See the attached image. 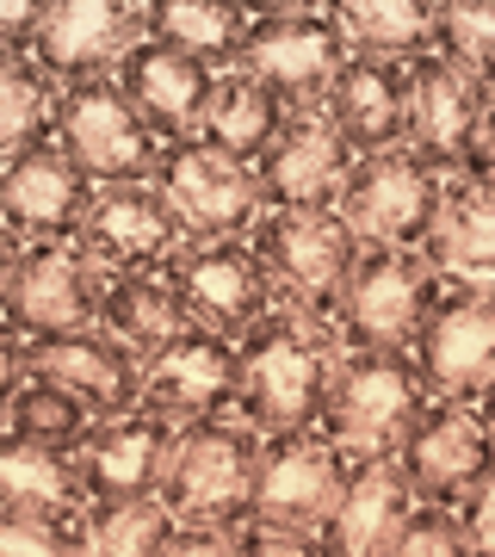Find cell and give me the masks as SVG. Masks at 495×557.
Listing matches in <instances>:
<instances>
[{
  "label": "cell",
  "mask_w": 495,
  "mask_h": 557,
  "mask_svg": "<svg viewBox=\"0 0 495 557\" xmlns=\"http://www.w3.org/2000/svg\"><path fill=\"white\" fill-rule=\"evenodd\" d=\"M341 354L347 347H341V335L329 322H310L297 310H273L260 329H248L236 341V359H242L236 421H248L260 440L317 428Z\"/></svg>",
  "instance_id": "6da1fadb"
},
{
  "label": "cell",
  "mask_w": 495,
  "mask_h": 557,
  "mask_svg": "<svg viewBox=\"0 0 495 557\" xmlns=\"http://www.w3.org/2000/svg\"><path fill=\"white\" fill-rule=\"evenodd\" d=\"M248 248L273 278L279 310H297V317L335 329L354 267L366 255V242L347 230L341 211H260V223L248 230Z\"/></svg>",
  "instance_id": "7a4b0ae2"
},
{
  "label": "cell",
  "mask_w": 495,
  "mask_h": 557,
  "mask_svg": "<svg viewBox=\"0 0 495 557\" xmlns=\"http://www.w3.org/2000/svg\"><path fill=\"white\" fill-rule=\"evenodd\" d=\"M347 57L354 50L341 38L335 0H248V38H242L236 69L255 75L267 94H279L292 112L329 100Z\"/></svg>",
  "instance_id": "3957f363"
},
{
  "label": "cell",
  "mask_w": 495,
  "mask_h": 557,
  "mask_svg": "<svg viewBox=\"0 0 495 557\" xmlns=\"http://www.w3.org/2000/svg\"><path fill=\"white\" fill-rule=\"evenodd\" d=\"M255 465H260V434L236 416L193 421L174 434V458L161 478V508L180 527H248L255 508Z\"/></svg>",
  "instance_id": "277c9868"
},
{
  "label": "cell",
  "mask_w": 495,
  "mask_h": 557,
  "mask_svg": "<svg viewBox=\"0 0 495 557\" xmlns=\"http://www.w3.org/2000/svg\"><path fill=\"white\" fill-rule=\"evenodd\" d=\"M446 273L416 248H366L341 304L335 335L347 354H409L428 317L440 310Z\"/></svg>",
  "instance_id": "5b68a950"
},
{
  "label": "cell",
  "mask_w": 495,
  "mask_h": 557,
  "mask_svg": "<svg viewBox=\"0 0 495 557\" xmlns=\"http://www.w3.org/2000/svg\"><path fill=\"white\" fill-rule=\"evenodd\" d=\"M421 409H428V391L409 354H341L317 428L347 458H396Z\"/></svg>",
  "instance_id": "8992f818"
},
{
  "label": "cell",
  "mask_w": 495,
  "mask_h": 557,
  "mask_svg": "<svg viewBox=\"0 0 495 557\" xmlns=\"http://www.w3.org/2000/svg\"><path fill=\"white\" fill-rule=\"evenodd\" d=\"M440 199H446V174L403 143V149H378V156L354 161L335 211L366 248H416L421 255L440 223Z\"/></svg>",
  "instance_id": "52a82bcc"
},
{
  "label": "cell",
  "mask_w": 495,
  "mask_h": 557,
  "mask_svg": "<svg viewBox=\"0 0 495 557\" xmlns=\"http://www.w3.org/2000/svg\"><path fill=\"white\" fill-rule=\"evenodd\" d=\"M50 143L94 186H143V180H156V161H161V143L131 112V100L119 94L112 75L62 87L57 119H50Z\"/></svg>",
  "instance_id": "ba28073f"
},
{
  "label": "cell",
  "mask_w": 495,
  "mask_h": 557,
  "mask_svg": "<svg viewBox=\"0 0 495 557\" xmlns=\"http://www.w3.org/2000/svg\"><path fill=\"white\" fill-rule=\"evenodd\" d=\"M428 403H465L477 409L483 391L495 384V285H471V278L446 273L440 310L409 347Z\"/></svg>",
  "instance_id": "9c48e42d"
},
{
  "label": "cell",
  "mask_w": 495,
  "mask_h": 557,
  "mask_svg": "<svg viewBox=\"0 0 495 557\" xmlns=\"http://www.w3.org/2000/svg\"><path fill=\"white\" fill-rule=\"evenodd\" d=\"M347 483V453L322 440V428L297 434H267L255 465V508L248 527H279V533H322L329 508Z\"/></svg>",
  "instance_id": "30bf717a"
},
{
  "label": "cell",
  "mask_w": 495,
  "mask_h": 557,
  "mask_svg": "<svg viewBox=\"0 0 495 557\" xmlns=\"http://www.w3.org/2000/svg\"><path fill=\"white\" fill-rule=\"evenodd\" d=\"M81 248L99 260L106 278H168V267L193 248V230L156 193V180H143V186H99L94 211H87V230H81Z\"/></svg>",
  "instance_id": "8fae6325"
},
{
  "label": "cell",
  "mask_w": 495,
  "mask_h": 557,
  "mask_svg": "<svg viewBox=\"0 0 495 557\" xmlns=\"http://www.w3.org/2000/svg\"><path fill=\"white\" fill-rule=\"evenodd\" d=\"M156 193L180 211L193 242H248V230L267 211V199H260V186H255V168L205 149L198 137L161 149Z\"/></svg>",
  "instance_id": "7c38bea8"
},
{
  "label": "cell",
  "mask_w": 495,
  "mask_h": 557,
  "mask_svg": "<svg viewBox=\"0 0 495 557\" xmlns=\"http://www.w3.org/2000/svg\"><path fill=\"white\" fill-rule=\"evenodd\" d=\"M168 285H174L186 322L211 329L223 341H242L248 329H260L279 310L273 278H267V267H260V255L248 242H193L168 267Z\"/></svg>",
  "instance_id": "4fadbf2b"
},
{
  "label": "cell",
  "mask_w": 495,
  "mask_h": 557,
  "mask_svg": "<svg viewBox=\"0 0 495 557\" xmlns=\"http://www.w3.org/2000/svg\"><path fill=\"white\" fill-rule=\"evenodd\" d=\"M99 298H106L99 260L81 242H44V248H25L0 322L20 341L75 335V329H99Z\"/></svg>",
  "instance_id": "5bb4252c"
},
{
  "label": "cell",
  "mask_w": 495,
  "mask_h": 557,
  "mask_svg": "<svg viewBox=\"0 0 495 557\" xmlns=\"http://www.w3.org/2000/svg\"><path fill=\"white\" fill-rule=\"evenodd\" d=\"M396 471L409 478L416 502H428V508H458L495 471V434L465 403H428L421 421L396 446Z\"/></svg>",
  "instance_id": "9a60e30c"
},
{
  "label": "cell",
  "mask_w": 495,
  "mask_h": 557,
  "mask_svg": "<svg viewBox=\"0 0 495 557\" xmlns=\"http://www.w3.org/2000/svg\"><path fill=\"white\" fill-rule=\"evenodd\" d=\"M354 161L359 156L329 124V112L310 106V112H292V119L279 124V137L255 161V186H260V199H267V211H335L341 193H347Z\"/></svg>",
  "instance_id": "2e32d148"
},
{
  "label": "cell",
  "mask_w": 495,
  "mask_h": 557,
  "mask_svg": "<svg viewBox=\"0 0 495 557\" xmlns=\"http://www.w3.org/2000/svg\"><path fill=\"white\" fill-rule=\"evenodd\" d=\"M236 391H242L236 341L211 335V329H186L161 354L143 359V409L174 421V428L236 416Z\"/></svg>",
  "instance_id": "e0dca14e"
},
{
  "label": "cell",
  "mask_w": 495,
  "mask_h": 557,
  "mask_svg": "<svg viewBox=\"0 0 495 557\" xmlns=\"http://www.w3.org/2000/svg\"><path fill=\"white\" fill-rule=\"evenodd\" d=\"M94 199H99V186L62 156L57 143H38V149H25V156L0 161V223H7L25 248L81 242Z\"/></svg>",
  "instance_id": "ac0fdd59"
},
{
  "label": "cell",
  "mask_w": 495,
  "mask_h": 557,
  "mask_svg": "<svg viewBox=\"0 0 495 557\" xmlns=\"http://www.w3.org/2000/svg\"><path fill=\"white\" fill-rule=\"evenodd\" d=\"M143 44V0H50L38 32V69L57 87L106 81Z\"/></svg>",
  "instance_id": "d6986e66"
},
{
  "label": "cell",
  "mask_w": 495,
  "mask_h": 557,
  "mask_svg": "<svg viewBox=\"0 0 495 557\" xmlns=\"http://www.w3.org/2000/svg\"><path fill=\"white\" fill-rule=\"evenodd\" d=\"M174 421L149 416V409H131V416L99 421L87 446L75 453L81 490H87V508H112V502H149L161 496V478H168V458H174Z\"/></svg>",
  "instance_id": "ffe728a7"
},
{
  "label": "cell",
  "mask_w": 495,
  "mask_h": 557,
  "mask_svg": "<svg viewBox=\"0 0 495 557\" xmlns=\"http://www.w3.org/2000/svg\"><path fill=\"white\" fill-rule=\"evenodd\" d=\"M25 372L32 379L62 384L69 397H81L99 421L143 409V359L112 341L106 329H75V335L25 341Z\"/></svg>",
  "instance_id": "44dd1931"
},
{
  "label": "cell",
  "mask_w": 495,
  "mask_h": 557,
  "mask_svg": "<svg viewBox=\"0 0 495 557\" xmlns=\"http://www.w3.org/2000/svg\"><path fill=\"white\" fill-rule=\"evenodd\" d=\"M112 81H119V94L131 100V112L149 124V137L168 149V143L198 137V119H205V100H211V87H218V69H205V62L168 50V44L143 38L137 50L112 69Z\"/></svg>",
  "instance_id": "7402d4cb"
},
{
  "label": "cell",
  "mask_w": 495,
  "mask_h": 557,
  "mask_svg": "<svg viewBox=\"0 0 495 557\" xmlns=\"http://www.w3.org/2000/svg\"><path fill=\"white\" fill-rule=\"evenodd\" d=\"M409 515H416V490L396 471V458H347V483L317 545L322 557H391Z\"/></svg>",
  "instance_id": "603a6c76"
},
{
  "label": "cell",
  "mask_w": 495,
  "mask_h": 557,
  "mask_svg": "<svg viewBox=\"0 0 495 557\" xmlns=\"http://www.w3.org/2000/svg\"><path fill=\"white\" fill-rule=\"evenodd\" d=\"M483 87L465 81L446 57H416L409 62V149L421 161H434L440 174L453 180L465 168L477 143V124H483Z\"/></svg>",
  "instance_id": "cb8c5ba5"
},
{
  "label": "cell",
  "mask_w": 495,
  "mask_h": 557,
  "mask_svg": "<svg viewBox=\"0 0 495 557\" xmlns=\"http://www.w3.org/2000/svg\"><path fill=\"white\" fill-rule=\"evenodd\" d=\"M329 124H335L354 156H378V149H403L409 137V62L396 57H347L335 75L329 100H322Z\"/></svg>",
  "instance_id": "d4e9b609"
},
{
  "label": "cell",
  "mask_w": 495,
  "mask_h": 557,
  "mask_svg": "<svg viewBox=\"0 0 495 557\" xmlns=\"http://www.w3.org/2000/svg\"><path fill=\"white\" fill-rule=\"evenodd\" d=\"M0 508L81 527L87 490H81L75 453H50V446H32L20 434H0Z\"/></svg>",
  "instance_id": "484cf974"
},
{
  "label": "cell",
  "mask_w": 495,
  "mask_h": 557,
  "mask_svg": "<svg viewBox=\"0 0 495 557\" xmlns=\"http://www.w3.org/2000/svg\"><path fill=\"white\" fill-rule=\"evenodd\" d=\"M285 119H292V106L279 100V94H267L242 69H223L218 87H211V100H205V119H198V143L230 156V161H242V168H255Z\"/></svg>",
  "instance_id": "4316f807"
},
{
  "label": "cell",
  "mask_w": 495,
  "mask_h": 557,
  "mask_svg": "<svg viewBox=\"0 0 495 557\" xmlns=\"http://www.w3.org/2000/svg\"><path fill=\"white\" fill-rule=\"evenodd\" d=\"M143 38L223 75L236 69L242 38H248V0H143Z\"/></svg>",
  "instance_id": "83f0119b"
},
{
  "label": "cell",
  "mask_w": 495,
  "mask_h": 557,
  "mask_svg": "<svg viewBox=\"0 0 495 557\" xmlns=\"http://www.w3.org/2000/svg\"><path fill=\"white\" fill-rule=\"evenodd\" d=\"M421 255L440 273L471 278V285H495V186H471V180H446L440 199V223Z\"/></svg>",
  "instance_id": "f1b7e54d"
},
{
  "label": "cell",
  "mask_w": 495,
  "mask_h": 557,
  "mask_svg": "<svg viewBox=\"0 0 495 557\" xmlns=\"http://www.w3.org/2000/svg\"><path fill=\"white\" fill-rule=\"evenodd\" d=\"M335 20L354 57L416 62V57H434L440 0H335Z\"/></svg>",
  "instance_id": "f546056e"
},
{
  "label": "cell",
  "mask_w": 495,
  "mask_h": 557,
  "mask_svg": "<svg viewBox=\"0 0 495 557\" xmlns=\"http://www.w3.org/2000/svg\"><path fill=\"white\" fill-rule=\"evenodd\" d=\"M99 329H106L112 341H124L137 359H149V354H161L168 341L186 335L193 322H186V310H180L168 278H106Z\"/></svg>",
  "instance_id": "4dcf8cb0"
},
{
  "label": "cell",
  "mask_w": 495,
  "mask_h": 557,
  "mask_svg": "<svg viewBox=\"0 0 495 557\" xmlns=\"http://www.w3.org/2000/svg\"><path fill=\"white\" fill-rule=\"evenodd\" d=\"M62 87L38 69V57H0V161L50 143Z\"/></svg>",
  "instance_id": "1f68e13d"
},
{
  "label": "cell",
  "mask_w": 495,
  "mask_h": 557,
  "mask_svg": "<svg viewBox=\"0 0 495 557\" xmlns=\"http://www.w3.org/2000/svg\"><path fill=\"white\" fill-rule=\"evenodd\" d=\"M94 428H99V416L81 397H69V391L50 384V379H25L0 434H20V440H32V446H50V453H81Z\"/></svg>",
  "instance_id": "d6a6232c"
},
{
  "label": "cell",
  "mask_w": 495,
  "mask_h": 557,
  "mask_svg": "<svg viewBox=\"0 0 495 557\" xmlns=\"http://www.w3.org/2000/svg\"><path fill=\"white\" fill-rule=\"evenodd\" d=\"M174 533H180V520L161 508V496L112 502V508H87L81 515V545H87V557H161Z\"/></svg>",
  "instance_id": "836d02e7"
},
{
  "label": "cell",
  "mask_w": 495,
  "mask_h": 557,
  "mask_svg": "<svg viewBox=\"0 0 495 557\" xmlns=\"http://www.w3.org/2000/svg\"><path fill=\"white\" fill-rule=\"evenodd\" d=\"M434 57H446L465 81L495 94V0H440Z\"/></svg>",
  "instance_id": "e575fe53"
},
{
  "label": "cell",
  "mask_w": 495,
  "mask_h": 557,
  "mask_svg": "<svg viewBox=\"0 0 495 557\" xmlns=\"http://www.w3.org/2000/svg\"><path fill=\"white\" fill-rule=\"evenodd\" d=\"M0 557H87V545H81V527H69V520L0 508Z\"/></svg>",
  "instance_id": "d590c367"
},
{
  "label": "cell",
  "mask_w": 495,
  "mask_h": 557,
  "mask_svg": "<svg viewBox=\"0 0 495 557\" xmlns=\"http://www.w3.org/2000/svg\"><path fill=\"white\" fill-rule=\"evenodd\" d=\"M391 557H471V539L458 527V508H428V502H416V515L403 520Z\"/></svg>",
  "instance_id": "8d00e7d4"
},
{
  "label": "cell",
  "mask_w": 495,
  "mask_h": 557,
  "mask_svg": "<svg viewBox=\"0 0 495 557\" xmlns=\"http://www.w3.org/2000/svg\"><path fill=\"white\" fill-rule=\"evenodd\" d=\"M50 20V0H0V57H32Z\"/></svg>",
  "instance_id": "74e56055"
},
{
  "label": "cell",
  "mask_w": 495,
  "mask_h": 557,
  "mask_svg": "<svg viewBox=\"0 0 495 557\" xmlns=\"http://www.w3.org/2000/svg\"><path fill=\"white\" fill-rule=\"evenodd\" d=\"M458 527L471 539V557H495V471L458 502Z\"/></svg>",
  "instance_id": "f35d334b"
},
{
  "label": "cell",
  "mask_w": 495,
  "mask_h": 557,
  "mask_svg": "<svg viewBox=\"0 0 495 557\" xmlns=\"http://www.w3.org/2000/svg\"><path fill=\"white\" fill-rule=\"evenodd\" d=\"M236 557H322L317 533H279V527H236Z\"/></svg>",
  "instance_id": "ab89813d"
},
{
  "label": "cell",
  "mask_w": 495,
  "mask_h": 557,
  "mask_svg": "<svg viewBox=\"0 0 495 557\" xmlns=\"http://www.w3.org/2000/svg\"><path fill=\"white\" fill-rule=\"evenodd\" d=\"M453 180H471V186H495V94L483 100V124H477V143H471V156H465V168H458Z\"/></svg>",
  "instance_id": "60d3db41"
},
{
  "label": "cell",
  "mask_w": 495,
  "mask_h": 557,
  "mask_svg": "<svg viewBox=\"0 0 495 557\" xmlns=\"http://www.w3.org/2000/svg\"><path fill=\"white\" fill-rule=\"evenodd\" d=\"M161 557H236V533H223V527H180Z\"/></svg>",
  "instance_id": "b9f144b4"
},
{
  "label": "cell",
  "mask_w": 495,
  "mask_h": 557,
  "mask_svg": "<svg viewBox=\"0 0 495 557\" xmlns=\"http://www.w3.org/2000/svg\"><path fill=\"white\" fill-rule=\"evenodd\" d=\"M25 379H32V372H25V341L0 322V428H7V409H13Z\"/></svg>",
  "instance_id": "7bdbcfd3"
},
{
  "label": "cell",
  "mask_w": 495,
  "mask_h": 557,
  "mask_svg": "<svg viewBox=\"0 0 495 557\" xmlns=\"http://www.w3.org/2000/svg\"><path fill=\"white\" fill-rule=\"evenodd\" d=\"M20 260H25V242L0 223V310H7V292H13V278H20Z\"/></svg>",
  "instance_id": "ee69618b"
},
{
  "label": "cell",
  "mask_w": 495,
  "mask_h": 557,
  "mask_svg": "<svg viewBox=\"0 0 495 557\" xmlns=\"http://www.w3.org/2000/svg\"><path fill=\"white\" fill-rule=\"evenodd\" d=\"M477 416H483V428H490V434H495V384H490V391H483V403H477Z\"/></svg>",
  "instance_id": "f6af8a7d"
}]
</instances>
